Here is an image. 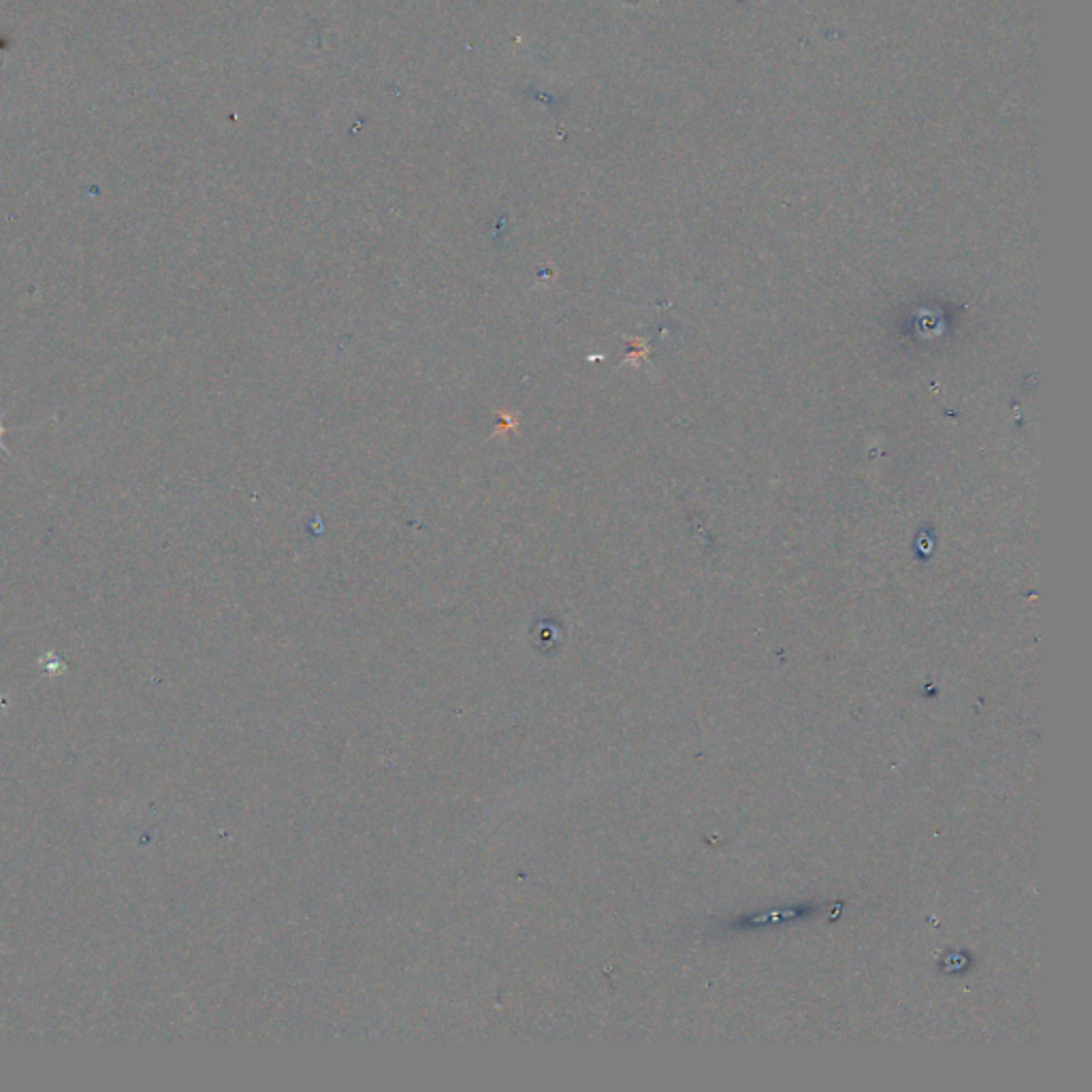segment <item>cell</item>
Here are the masks:
<instances>
[{
	"instance_id": "obj_1",
	"label": "cell",
	"mask_w": 1092,
	"mask_h": 1092,
	"mask_svg": "<svg viewBox=\"0 0 1092 1092\" xmlns=\"http://www.w3.org/2000/svg\"><path fill=\"white\" fill-rule=\"evenodd\" d=\"M3 438H5V425H3V421H0V449L5 450V453H9V449L5 446V440H3Z\"/></svg>"
}]
</instances>
